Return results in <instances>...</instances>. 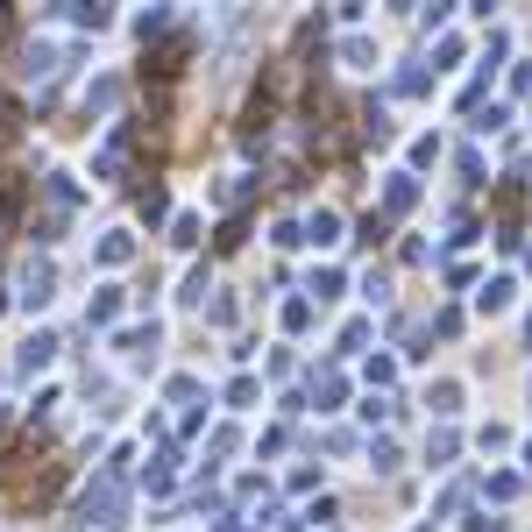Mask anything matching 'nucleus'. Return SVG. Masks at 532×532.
Listing matches in <instances>:
<instances>
[{
	"label": "nucleus",
	"instance_id": "obj_6",
	"mask_svg": "<svg viewBox=\"0 0 532 532\" xmlns=\"http://www.w3.org/2000/svg\"><path fill=\"white\" fill-rule=\"evenodd\" d=\"M8 29H15V15H0V36H8Z\"/></svg>",
	"mask_w": 532,
	"mask_h": 532
},
{
	"label": "nucleus",
	"instance_id": "obj_1",
	"mask_svg": "<svg viewBox=\"0 0 532 532\" xmlns=\"http://www.w3.org/2000/svg\"><path fill=\"white\" fill-rule=\"evenodd\" d=\"M57 298V270L50 263H22V306L36 313V306H50Z\"/></svg>",
	"mask_w": 532,
	"mask_h": 532
},
{
	"label": "nucleus",
	"instance_id": "obj_4",
	"mask_svg": "<svg viewBox=\"0 0 532 532\" xmlns=\"http://www.w3.org/2000/svg\"><path fill=\"white\" fill-rule=\"evenodd\" d=\"M114 313H121V291H114V284H107V291H100V298H93V313H86V320H93V327H107V320H114Z\"/></svg>",
	"mask_w": 532,
	"mask_h": 532
},
{
	"label": "nucleus",
	"instance_id": "obj_3",
	"mask_svg": "<svg viewBox=\"0 0 532 532\" xmlns=\"http://www.w3.org/2000/svg\"><path fill=\"white\" fill-rule=\"evenodd\" d=\"M50 355H57V334H29L22 341V369H43Z\"/></svg>",
	"mask_w": 532,
	"mask_h": 532
},
{
	"label": "nucleus",
	"instance_id": "obj_7",
	"mask_svg": "<svg viewBox=\"0 0 532 532\" xmlns=\"http://www.w3.org/2000/svg\"><path fill=\"white\" fill-rule=\"evenodd\" d=\"M0 220H8V199H0Z\"/></svg>",
	"mask_w": 532,
	"mask_h": 532
},
{
	"label": "nucleus",
	"instance_id": "obj_2",
	"mask_svg": "<svg viewBox=\"0 0 532 532\" xmlns=\"http://www.w3.org/2000/svg\"><path fill=\"white\" fill-rule=\"evenodd\" d=\"M57 64H64V50H57V43H29V64H22V71H29V79H50Z\"/></svg>",
	"mask_w": 532,
	"mask_h": 532
},
{
	"label": "nucleus",
	"instance_id": "obj_5",
	"mask_svg": "<svg viewBox=\"0 0 532 532\" xmlns=\"http://www.w3.org/2000/svg\"><path fill=\"white\" fill-rule=\"evenodd\" d=\"M128 256H135V242H128V235H107V242H100V263H107V270H114V263H128Z\"/></svg>",
	"mask_w": 532,
	"mask_h": 532
}]
</instances>
